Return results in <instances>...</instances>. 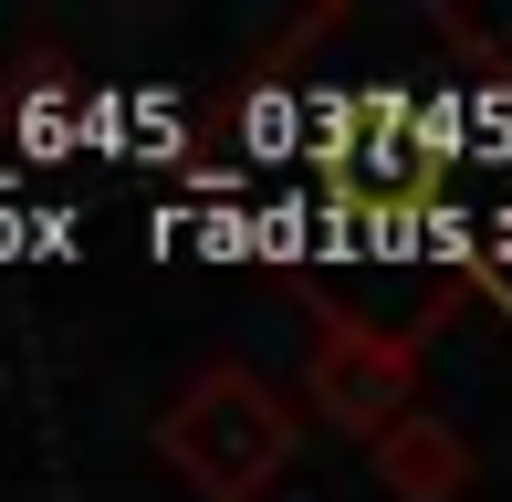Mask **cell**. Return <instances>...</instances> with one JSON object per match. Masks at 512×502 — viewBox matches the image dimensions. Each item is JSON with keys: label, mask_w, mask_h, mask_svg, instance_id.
I'll list each match as a JSON object with an SVG mask.
<instances>
[{"label": "cell", "mask_w": 512, "mask_h": 502, "mask_svg": "<svg viewBox=\"0 0 512 502\" xmlns=\"http://www.w3.org/2000/svg\"><path fill=\"white\" fill-rule=\"evenodd\" d=\"M366 471H377L387 502H460L471 492V440H460L439 408H418V419H398L377 450H366Z\"/></svg>", "instance_id": "cell-3"}, {"label": "cell", "mask_w": 512, "mask_h": 502, "mask_svg": "<svg viewBox=\"0 0 512 502\" xmlns=\"http://www.w3.org/2000/svg\"><path fill=\"white\" fill-rule=\"evenodd\" d=\"M293 450H304L293 398L262 367H241V356L189 367V387L157 408V461L199 502H272V482L293 471Z\"/></svg>", "instance_id": "cell-1"}, {"label": "cell", "mask_w": 512, "mask_h": 502, "mask_svg": "<svg viewBox=\"0 0 512 502\" xmlns=\"http://www.w3.org/2000/svg\"><path fill=\"white\" fill-rule=\"evenodd\" d=\"M418 335L377 325V314L314 304V346H304V408L324 429H345L356 450H377L398 419H418Z\"/></svg>", "instance_id": "cell-2"}]
</instances>
